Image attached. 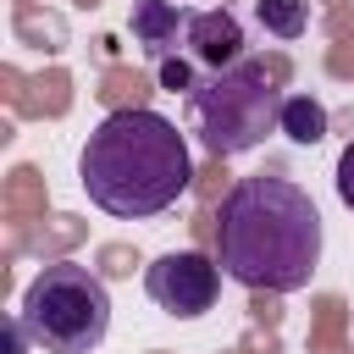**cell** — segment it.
<instances>
[{
	"label": "cell",
	"mask_w": 354,
	"mask_h": 354,
	"mask_svg": "<svg viewBox=\"0 0 354 354\" xmlns=\"http://www.w3.org/2000/svg\"><path fill=\"white\" fill-rule=\"evenodd\" d=\"M28 343H33V337H28L22 315H11V321H6V354H28Z\"/></svg>",
	"instance_id": "7c38bea8"
},
{
	"label": "cell",
	"mask_w": 354,
	"mask_h": 354,
	"mask_svg": "<svg viewBox=\"0 0 354 354\" xmlns=\"http://www.w3.org/2000/svg\"><path fill=\"white\" fill-rule=\"evenodd\" d=\"M277 133L288 138V144H321L326 138V105L315 100V94H288L282 100V122H277Z\"/></svg>",
	"instance_id": "ba28073f"
},
{
	"label": "cell",
	"mask_w": 354,
	"mask_h": 354,
	"mask_svg": "<svg viewBox=\"0 0 354 354\" xmlns=\"http://www.w3.org/2000/svg\"><path fill=\"white\" fill-rule=\"evenodd\" d=\"M17 315H22L28 337H33V348H44V354H88L111 332V293L88 266L50 260L28 282Z\"/></svg>",
	"instance_id": "277c9868"
},
{
	"label": "cell",
	"mask_w": 354,
	"mask_h": 354,
	"mask_svg": "<svg viewBox=\"0 0 354 354\" xmlns=\"http://www.w3.org/2000/svg\"><path fill=\"white\" fill-rule=\"evenodd\" d=\"M127 28H133V44L160 66V61H171V50H177L183 33H188V11L171 6V0H133Z\"/></svg>",
	"instance_id": "52a82bcc"
},
{
	"label": "cell",
	"mask_w": 354,
	"mask_h": 354,
	"mask_svg": "<svg viewBox=\"0 0 354 354\" xmlns=\"http://www.w3.org/2000/svg\"><path fill=\"white\" fill-rule=\"evenodd\" d=\"M216 266L254 293H299L321 266V210L315 199L277 177H238L216 216Z\"/></svg>",
	"instance_id": "6da1fadb"
},
{
	"label": "cell",
	"mask_w": 354,
	"mask_h": 354,
	"mask_svg": "<svg viewBox=\"0 0 354 354\" xmlns=\"http://www.w3.org/2000/svg\"><path fill=\"white\" fill-rule=\"evenodd\" d=\"M337 199L354 210V138H348V149L337 155Z\"/></svg>",
	"instance_id": "8fae6325"
},
{
	"label": "cell",
	"mask_w": 354,
	"mask_h": 354,
	"mask_svg": "<svg viewBox=\"0 0 354 354\" xmlns=\"http://www.w3.org/2000/svg\"><path fill=\"white\" fill-rule=\"evenodd\" d=\"M188 61H199L205 72H227L243 61V28L232 11H188V33H183Z\"/></svg>",
	"instance_id": "8992f818"
},
{
	"label": "cell",
	"mask_w": 354,
	"mask_h": 354,
	"mask_svg": "<svg viewBox=\"0 0 354 354\" xmlns=\"http://www.w3.org/2000/svg\"><path fill=\"white\" fill-rule=\"evenodd\" d=\"M77 183H83L88 205H100L105 216L144 221V216L171 210L188 194L194 155H188V138L177 133V122H166L160 111L127 105V111H111L88 133V144L77 155Z\"/></svg>",
	"instance_id": "7a4b0ae2"
},
{
	"label": "cell",
	"mask_w": 354,
	"mask_h": 354,
	"mask_svg": "<svg viewBox=\"0 0 354 354\" xmlns=\"http://www.w3.org/2000/svg\"><path fill=\"white\" fill-rule=\"evenodd\" d=\"M254 17H260V28H266L271 39H282V44L304 39V28H310V6H304V0H254Z\"/></svg>",
	"instance_id": "9c48e42d"
},
{
	"label": "cell",
	"mask_w": 354,
	"mask_h": 354,
	"mask_svg": "<svg viewBox=\"0 0 354 354\" xmlns=\"http://www.w3.org/2000/svg\"><path fill=\"white\" fill-rule=\"evenodd\" d=\"M282 100H288L282 94V61L243 55L238 66L210 72L188 94V111H194L199 144L216 160H232V155H249L254 144H266V133H277Z\"/></svg>",
	"instance_id": "3957f363"
},
{
	"label": "cell",
	"mask_w": 354,
	"mask_h": 354,
	"mask_svg": "<svg viewBox=\"0 0 354 354\" xmlns=\"http://www.w3.org/2000/svg\"><path fill=\"white\" fill-rule=\"evenodd\" d=\"M160 88H171V94H194V88H199V77H194V61H183V55L160 61Z\"/></svg>",
	"instance_id": "30bf717a"
},
{
	"label": "cell",
	"mask_w": 354,
	"mask_h": 354,
	"mask_svg": "<svg viewBox=\"0 0 354 354\" xmlns=\"http://www.w3.org/2000/svg\"><path fill=\"white\" fill-rule=\"evenodd\" d=\"M144 293H149L166 315L194 321V315H205V310L221 299V266H216L210 254H199V249L160 254V260H149V271H144Z\"/></svg>",
	"instance_id": "5b68a950"
}]
</instances>
